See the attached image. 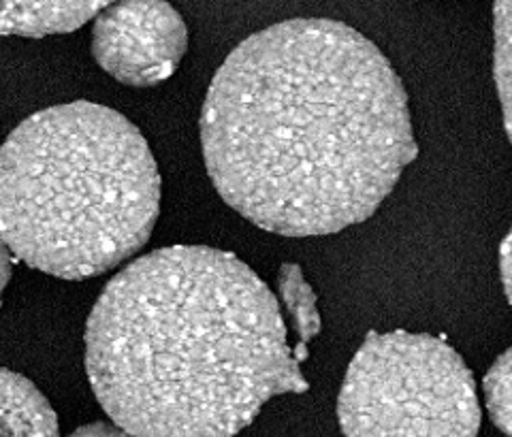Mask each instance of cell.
Listing matches in <instances>:
<instances>
[{"label": "cell", "mask_w": 512, "mask_h": 437, "mask_svg": "<svg viewBox=\"0 0 512 437\" xmlns=\"http://www.w3.org/2000/svg\"><path fill=\"white\" fill-rule=\"evenodd\" d=\"M201 148L224 203L284 237L365 222L419 154L387 56L359 30L316 18L235 47L207 90Z\"/></svg>", "instance_id": "1"}, {"label": "cell", "mask_w": 512, "mask_h": 437, "mask_svg": "<svg viewBox=\"0 0 512 437\" xmlns=\"http://www.w3.org/2000/svg\"><path fill=\"white\" fill-rule=\"evenodd\" d=\"M96 401L133 437H233L310 384L280 303L235 254L171 246L111 280L86 327Z\"/></svg>", "instance_id": "2"}, {"label": "cell", "mask_w": 512, "mask_h": 437, "mask_svg": "<svg viewBox=\"0 0 512 437\" xmlns=\"http://www.w3.org/2000/svg\"><path fill=\"white\" fill-rule=\"evenodd\" d=\"M158 209L150 145L109 107L43 109L0 148V237L41 273L86 280L116 269L148 244Z\"/></svg>", "instance_id": "3"}, {"label": "cell", "mask_w": 512, "mask_h": 437, "mask_svg": "<svg viewBox=\"0 0 512 437\" xmlns=\"http://www.w3.org/2000/svg\"><path fill=\"white\" fill-rule=\"evenodd\" d=\"M338 420L346 437H476V382L440 337L370 333L348 365Z\"/></svg>", "instance_id": "4"}, {"label": "cell", "mask_w": 512, "mask_h": 437, "mask_svg": "<svg viewBox=\"0 0 512 437\" xmlns=\"http://www.w3.org/2000/svg\"><path fill=\"white\" fill-rule=\"evenodd\" d=\"M188 50V28L167 3H118L96 15L92 54L120 84L148 88L169 79Z\"/></svg>", "instance_id": "5"}, {"label": "cell", "mask_w": 512, "mask_h": 437, "mask_svg": "<svg viewBox=\"0 0 512 437\" xmlns=\"http://www.w3.org/2000/svg\"><path fill=\"white\" fill-rule=\"evenodd\" d=\"M0 437H58V418L39 388L0 367Z\"/></svg>", "instance_id": "6"}, {"label": "cell", "mask_w": 512, "mask_h": 437, "mask_svg": "<svg viewBox=\"0 0 512 437\" xmlns=\"http://www.w3.org/2000/svg\"><path fill=\"white\" fill-rule=\"evenodd\" d=\"M105 3H0V35L47 37L71 32L96 18Z\"/></svg>", "instance_id": "7"}, {"label": "cell", "mask_w": 512, "mask_h": 437, "mask_svg": "<svg viewBox=\"0 0 512 437\" xmlns=\"http://www.w3.org/2000/svg\"><path fill=\"white\" fill-rule=\"evenodd\" d=\"M278 288L284 312L291 320L293 331L297 333L299 342L293 348L295 361L301 365L308 359V344L323 329V322H320V314L316 307V295L312 286L303 278V271L295 263H286L280 267L278 273Z\"/></svg>", "instance_id": "8"}, {"label": "cell", "mask_w": 512, "mask_h": 437, "mask_svg": "<svg viewBox=\"0 0 512 437\" xmlns=\"http://www.w3.org/2000/svg\"><path fill=\"white\" fill-rule=\"evenodd\" d=\"M493 77L504 113V128L512 145V3L493 7Z\"/></svg>", "instance_id": "9"}, {"label": "cell", "mask_w": 512, "mask_h": 437, "mask_svg": "<svg viewBox=\"0 0 512 437\" xmlns=\"http://www.w3.org/2000/svg\"><path fill=\"white\" fill-rule=\"evenodd\" d=\"M483 391L493 425L512 437V348L500 354L489 367Z\"/></svg>", "instance_id": "10"}, {"label": "cell", "mask_w": 512, "mask_h": 437, "mask_svg": "<svg viewBox=\"0 0 512 437\" xmlns=\"http://www.w3.org/2000/svg\"><path fill=\"white\" fill-rule=\"evenodd\" d=\"M500 275H502L506 299L512 307V226L500 246Z\"/></svg>", "instance_id": "11"}, {"label": "cell", "mask_w": 512, "mask_h": 437, "mask_svg": "<svg viewBox=\"0 0 512 437\" xmlns=\"http://www.w3.org/2000/svg\"><path fill=\"white\" fill-rule=\"evenodd\" d=\"M69 437H133V435L126 433L114 423H103V420H99V423H90L75 429Z\"/></svg>", "instance_id": "12"}, {"label": "cell", "mask_w": 512, "mask_h": 437, "mask_svg": "<svg viewBox=\"0 0 512 437\" xmlns=\"http://www.w3.org/2000/svg\"><path fill=\"white\" fill-rule=\"evenodd\" d=\"M11 271H13V258H11V250L7 248V244L0 237V301H3V293L11 280Z\"/></svg>", "instance_id": "13"}]
</instances>
